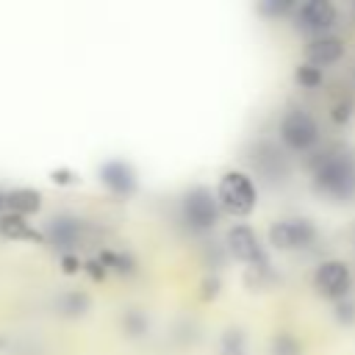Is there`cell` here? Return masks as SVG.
<instances>
[{
  "label": "cell",
  "mask_w": 355,
  "mask_h": 355,
  "mask_svg": "<svg viewBox=\"0 0 355 355\" xmlns=\"http://www.w3.org/2000/svg\"><path fill=\"white\" fill-rule=\"evenodd\" d=\"M316 241V227L311 219L305 216H288V219H277L269 227V244L280 252H291V250H305Z\"/></svg>",
  "instance_id": "6"
},
{
  "label": "cell",
  "mask_w": 355,
  "mask_h": 355,
  "mask_svg": "<svg viewBox=\"0 0 355 355\" xmlns=\"http://www.w3.org/2000/svg\"><path fill=\"white\" fill-rule=\"evenodd\" d=\"M277 139L291 153H316L319 147V122L305 108H288L277 122Z\"/></svg>",
  "instance_id": "2"
},
{
  "label": "cell",
  "mask_w": 355,
  "mask_h": 355,
  "mask_svg": "<svg viewBox=\"0 0 355 355\" xmlns=\"http://www.w3.org/2000/svg\"><path fill=\"white\" fill-rule=\"evenodd\" d=\"M61 269H64L67 275H75V272H80V269H83V261H80L75 252H67V255L61 258Z\"/></svg>",
  "instance_id": "23"
},
{
  "label": "cell",
  "mask_w": 355,
  "mask_h": 355,
  "mask_svg": "<svg viewBox=\"0 0 355 355\" xmlns=\"http://www.w3.org/2000/svg\"><path fill=\"white\" fill-rule=\"evenodd\" d=\"M344 39H338V36H330V33H324V36H313L308 44H305V58H308V64H313V67H330V64H336V61H341L344 58Z\"/></svg>",
  "instance_id": "12"
},
{
  "label": "cell",
  "mask_w": 355,
  "mask_h": 355,
  "mask_svg": "<svg viewBox=\"0 0 355 355\" xmlns=\"http://www.w3.org/2000/svg\"><path fill=\"white\" fill-rule=\"evenodd\" d=\"M0 236L3 239H19V241H36V244H47L44 233H39L36 227H31V222L25 216L17 214H3L0 216Z\"/></svg>",
  "instance_id": "15"
},
{
  "label": "cell",
  "mask_w": 355,
  "mask_h": 355,
  "mask_svg": "<svg viewBox=\"0 0 355 355\" xmlns=\"http://www.w3.org/2000/svg\"><path fill=\"white\" fill-rule=\"evenodd\" d=\"M336 19H338V11L330 0H308L294 8V25L302 33H311V39L324 36V31L336 25Z\"/></svg>",
  "instance_id": "8"
},
{
  "label": "cell",
  "mask_w": 355,
  "mask_h": 355,
  "mask_svg": "<svg viewBox=\"0 0 355 355\" xmlns=\"http://www.w3.org/2000/svg\"><path fill=\"white\" fill-rule=\"evenodd\" d=\"M119 330L125 333V338H144L150 333V319L141 308H125L119 313Z\"/></svg>",
  "instance_id": "16"
},
{
  "label": "cell",
  "mask_w": 355,
  "mask_h": 355,
  "mask_svg": "<svg viewBox=\"0 0 355 355\" xmlns=\"http://www.w3.org/2000/svg\"><path fill=\"white\" fill-rule=\"evenodd\" d=\"M313 288H316L324 300H333V302L347 300V294H349V288H352L349 263H347V261H338V258L322 261V263L313 269Z\"/></svg>",
  "instance_id": "7"
},
{
  "label": "cell",
  "mask_w": 355,
  "mask_h": 355,
  "mask_svg": "<svg viewBox=\"0 0 355 355\" xmlns=\"http://www.w3.org/2000/svg\"><path fill=\"white\" fill-rule=\"evenodd\" d=\"M202 288H205L202 297H205V300H208V297L214 300V297L219 294V277H205V280H202Z\"/></svg>",
  "instance_id": "24"
},
{
  "label": "cell",
  "mask_w": 355,
  "mask_h": 355,
  "mask_svg": "<svg viewBox=\"0 0 355 355\" xmlns=\"http://www.w3.org/2000/svg\"><path fill=\"white\" fill-rule=\"evenodd\" d=\"M100 261H103L105 269H114V272H119V275H130V272H136V261H133L128 252H111V250H103V252H100Z\"/></svg>",
  "instance_id": "19"
},
{
  "label": "cell",
  "mask_w": 355,
  "mask_h": 355,
  "mask_svg": "<svg viewBox=\"0 0 355 355\" xmlns=\"http://www.w3.org/2000/svg\"><path fill=\"white\" fill-rule=\"evenodd\" d=\"M352 114H355V103H352L349 97H341V100H336V103L330 105V119H333L336 125H347V122L352 119Z\"/></svg>",
  "instance_id": "21"
},
{
  "label": "cell",
  "mask_w": 355,
  "mask_h": 355,
  "mask_svg": "<svg viewBox=\"0 0 355 355\" xmlns=\"http://www.w3.org/2000/svg\"><path fill=\"white\" fill-rule=\"evenodd\" d=\"M219 355H247V336L241 327H227L219 338Z\"/></svg>",
  "instance_id": "18"
},
{
  "label": "cell",
  "mask_w": 355,
  "mask_h": 355,
  "mask_svg": "<svg viewBox=\"0 0 355 355\" xmlns=\"http://www.w3.org/2000/svg\"><path fill=\"white\" fill-rule=\"evenodd\" d=\"M311 186L319 197L330 202H352L355 200V147L344 141L324 144L308 158Z\"/></svg>",
  "instance_id": "1"
},
{
  "label": "cell",
  "mask_w": 355,
  "mask_h": 355,
  "mask_svg": "<svg viewBox=\"0 0 355 355\" xmlns=\"http://www.w3.org/2000/svg\"><path fill=\"white\" fill-rule=\"evenodd\" d=\"M6 208L8 214H17V216H31V214H39L42 208V191L39 189H28V186H19V189H11L6 191Z\"/></svg>",
  "instance_id": "14"
},
{
  "label": "cell",
  "mask_w": 355,
  "mask_h": 355,
  "mask_svg": "<svg viewBox=\"0 0 355 355\" xmlns=\"http://www.w3.org/2000/svg\"><path fill=\"white\" fill-rule=\"evenodd\" d=\"M222 216V205L216 200V191L208 186H191L180 197V219L186 222L189 230L194 233H208L216 227Z\"/></svg>",
  "instance_id": "3"
},
{
  "label": "cell",
  "mask_w": 355,
  "mask_h": 355,
  "mask_svg": "<svg viewBox=\"0 0 355 355\" xmlns=\"http://www.w3.org/2000/svg\"><path fill=\"white\" fill-rule=\"evenodd\" d=\"M225 241H227V252H230L236 261L247 263V266L255 269V272H269V266H272V263H269V255H266V250H263L258 233H255L250 225L239 222V225L227 227Z\"/></svg>",
  "instance_id": "5"
},
{
  "label": "cell",
  "mask_w": 355,
  "mask_h": 355,
  "mask_svg": "<svg viewBox=\"0 0 355 355\" xmlns=\"http://www.w3.org/2000/svg\"><path fill=\"white\" fill-rule=\"evenodd\" d=\"M53 308H55L58 316L78 319V316H86L92 311V297L86 291H80V288H64L61 294H55Z\"/></svg>",
  "instance_id": "13"
},
{
  "label": "cell",
  "mask_w": 355,
  "mask_h": 355,
  "mask_svg": "<svg viewBox=\"0 0 355 355\" xmlns=\"http://www.w3.org/2000/svg\"><path fill=\"white\" fill-rule=\"evenodd\" d=\"M250 164H252V169L261 175V178H266V180H283L286 175H288V161H286V153L283 150H277L272 141H258L255 147H252V153H250Z\"/></svg>",
  "instance_id": "11"
},
{
  "label": "cell",
  "mask_w": 355,
  "mask_h": 355,
  "mask_svg": "<svg viewBox=\"0 0 355 355\" xmlns=\"http://www.w3.org/2000/svg\"><path fill=\"white\" fill-rule=\"evenodd\" d=\"M3 211H6V191H0V216H3Z\"/></svg>",
  "instance_id": "27"
},
{
  "label": "cell",
  "mask_w": 355,
  "mask_h": 355,
  "mask_svg": "<svg viewBox=\"0 0 355 355\" xmlns=\"http://www.w3.org/2000/svg\"><path fill=\"white\" fill-rule=\"evenodd\" d=\"M97 175H100V183L105 186V191L119 197V200H128L136 191V169L128 161H122V158L105 161L97 169Z\"/></svg>",
  "instance_id": "10"
},
{
  "label": "cell",
  "mask_w": 355,
  "mask_h": 355,
  "mask_svg": "<svg viewBox=\"0 0 355 355\" xmlns=\"http://www.w3.org/2000/svg\"><path fill=\"white\" fill-rule=\"evenodd\" d=\"M294 80L302 86V89H319L322 86V80H324V72L319 69V67H313V64H300L297 69H294Z\"/></svg>",
  "instance_id": "20"
},
{
  "label": "cell",
  "mask_w": 355,
  "mask_h": 355,
  "mask_svg": "<svg viewBox=\"0 0 355 355\" xmlns=\"http://www.w3.org/2000/svg\"><path fill=\"white\" fill-rule=\"evenodd\" d=\"M302 341L291 330H275L269 336V355H302Z\"/></svg>",
  "instance_id": "17"
},
{
  "label": "cell",
  "mask_w": 355,
  "mask_h": 355,
  "mask_svg": "<svg viewBox=\"0 0 355 355\" xmlns=\"http://www.w3.org/2000/svg\"><path fill=\"white\" fill-rule=\"evenodd\" d=\"M294 8H297V6H294L291 0H280V3L272 0V3H261V6H258V11H261L263 17H283V14L294 11Z\"/></svg>",
  "instance_id": "22"
},
{
  "label": "cell",
  "mask_w": 355,
  "mask_h": 355,
  "mask_svg": "<svg viewBox=\"0 0 355 355\" xmlns=\"http://www.w3.org/2000/svg\"><path fill=\"white\" fill-rule=\"evenodd\" d=\"M53 180H55V183H75V175H72L69 169H55V172H53Z\"/></svg>",
  "instance_id": "26"
},
{
  "label": "cell",
  "mask_w": 355,
  "mask_h": 355,
  "mask_svg": "<svg viewBox=\"0 0 355 355\" xmlns=\"http://www.w3.org/2000/svg\"><path fill=\"white\" fill-rule=\"evenodd\" d=\"M216 200H219L222 211H227L230 216H250V214L255 211L258 191H255V183H252V178H250L247 172L227 169V172L219 178Z\"/></svg>",
  "instance_id": "4"
},
{
  "label": "cell",
  "mask_w": 355,
  "mask_h": 355,
  "mask_svg": "<svg viewBox=\"0 0 355 355\" xmlns=\"http://www.w3.org/2000/svg\"><path fill=\"white\" fill-rule=\"evenodd\" d=\"M44 239H47V244H55L61 250H75V247L89 241V230H86V225L78 216L61 214V216H53L47 222Z\"/></svg>",
  "instance_id": "9"
},
{
  "label": "cell",
  "mask_w": 355,
  "mask_h": 355,
  "mask_svg": "<svg viewBox=\"0 0 355 355\" xmlns=\"http://www.w3.org/2000/svg\"><path fill=\"white\" fill-rule=\"evenodd\" d=\"M336 311H338V319H344V322H352V305H349L347 300L336 302Z\"/></svg>",
  "instance_id": "25"
}]
</instances>
